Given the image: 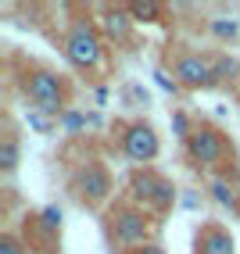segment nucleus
Listing matches in <instances>:
<instances>
[{
	"instance_id": "16",
	"label": "nucleus",
	"mask_w": 240,
	"mask_h": 254,
	"mask_svg": "<svg viewBox=\"0 0 240 254\" xmlns=\"http://www.w3.org/2000/svg\"><path fill=\"white\" fill-rule=\"evenodd\" d=\"M172 129H176V136L186 143V140H190V132H194L197 126L190 122V115H186V111H172Z\"/></svg>"
},
{
	"instance_id": "20",
	"label": "nucleus",
	"mask_w": 240,
	"mask_h": 254,
	"mask_svg": "<svg viewBox=\"0 0 240 254\" xmlns=\"http://www.w3.org/2000/svg\"><path fill=\"white\" fill-rule=\"evenodd\" d=\"M58 118H50V115H43V111H29V126L32 129H40V132H50V126H54Z\"/></svg>"
},
{
	"instance_id": "15",
	"label": "nucleus",
	"mask_w": 240,
	"mask_h": 254,
	"mask_svg": "<svg viewBox=\"0 0 240 254\" xmlns=\"http://www.w3.org/2000/svg\"><path fill=\"white\" fill-rule=\"evenodd\" d=\"M208 32L219 36V40H233L237 32H240V25H237V18H212L208 22Z\"/></svg>"
},
{
	"instance_id": "14",
	"label": "nucleus",
	"mask_w": 240,
	"mask_h": 254,
	"mask_svg": "<svg viewBox=\"0 0 240 254\" xmlns=\"http://www.w3.org/2000/svg\"><path fill=\"white\" fill-rule=\"evenodd\" d=\"M58 122H61V129L65 132H72V136H79V132L82 129H86V115H82V111H76V108H68L61 118H58Z\"/></svg>"
},
{
	"instance_id": "5",
	"label": "nucleus",
	"mask_w": 240,
	"mask_h": 254,
	"mask_svg": "<svg viewBox=\"0 0 240 254\" xmlns=\"http://www.w3.org/2000/svg\"><path fill=\"white\" fill-rule=\"evenodd\" d=\"M108 218H111V222H108L111 240L118 247L136 251V247H144V244H154L151 236H154V229H158V218H154L151 211L136 208V204H115Z\"/></svg>"
},
{
	"instance_id": "10",
	"label": "nucleus",
	"mask_w": 240,
	"mask_h": 254,
	"mask_svg": "<svg viewBox=\"0 0 240 254\" xmlns=\"http://www.w3.org/2000/svg\"><path fill=\"white\" fill-rule=\"evenodd\" d=\"M133 11L122 7V4H108L104 11H100V32H104V40H115V43H126L133 36Z\"/></svg>"
},
{
	"instance_id": "19",
	"label": "nucleus",
	"mask_w": 240,
	"mask_h": 254,
	"mask_svg": "<svg viewBox=\"0 0 240 254\" xmlns=\"http://www.w3.org/2000/svg\"><path fill=\"white\" fill-rule=\"evenodd\" d=\"M40 226L50 229V233L61 229V208H43V211H40Z\"/></svg>"
},
{
	"instance_id": "21",
	"label": "nucleus",
	"mask_w": 240,
	"mask_h": 254,
	"mask_svg": "<svg viewBox=\"0 0 240 254\" xmlns=\"http://www.w3.org/2000/svg\"><path fill=\"white\" fill-rule=\"evenodd\" d=\"M154 79H158V86H161V90H168V93H176V86H179V82H176V79H168V75H165L161 68L154 72Z\"/></svg>"
},
{
	"instance_id": "1",
	"label": "nucleus",
	"mask_w": 240,
	"mask_h": 254,
	"mask_svg": "<svg viewBox=\"0 0 240 254\" xmlns=\"http://www.w3.org/2000/svg\"><path fill=\"white\" fill-rule=\"evenodd\" d=\"M22 90L32 100V111H43L50 118H61L72 108V86H68V79L58 75L54 68H43V64H29L25 68Z\"/></svg>"
},
{
	"instance_id": "17",
	"label": "nucleus",
	"mask_w": 240,
	"mask_h": 254,
	"mask_svg": "<svg viewBox=\"0 0 240 254\" xmlns=\"http://www.w3.org/2000/svg\"><path fill=\"white\" fill-rule=\"evenodd\" d=\"M237 72H240V61H233V58H215V79H219V82L237 79Z\"/></svg>"
},
{
	"instance_id": "13",
	"label": "nucleus",
	"mask_w": 240,
	"mask_h": 254,
	"mask_svg": "<svg viewBox=\"0 0 240 254\" xmlns=\"http://www.w3.org/2000/svg\"><path fill=\"white\" fill-rule=\"evenodd\" d=\"M136 22H165V7L154 4V0H140V4H129Z\"/></svg>"
},
{
	"instance_id": "2",
	"label": "nucleus",
	"mask_w": 240,
	"mask_h": 254,
	"mask_svg": "<svg viewBox=\"0 0 240 254\" xmlns=\"http://www.w3.org/2000/svg\"><path fill=\"white\" fill-rule=\"evenodd\" d=\"M186 161L204 172H230L233 168V140L212 122H197V129L190 132V140L183 143Z\"/></svg>"
},
{
	"instance_id": "12",
	"label": "nucleus",
	"mask_w": 240,
	"mask_h": 254,
	"mask_svg": "<svg viewBox=\"0 0 240 254\" xmlns=\"http://www.w3.org/2000/svg\"><path fill=\"white\" fill-rule=\"evenodd\" d=\"M22 161V143H18V132H4L0 136V172H14Z\"/></svg>"
},
{
	"instance_id": "3",
	"label": "nucleus",
	"mask_w": 240,
	"mask_h": 254,
	"mask_svg": "<svg viewBox=\"0 0 240 254\" xmlns=\"http://www.w3.org/2000/svg\"><path fill=\"white\" fill-rule=\"evenodd\" d=\"M61 50H65V58L76 72L93 75L100 68V61H104V32H100V25L93 18L79 14V18H72V25L65 32Z\"/></svg>"
},
{
	"instance_id": "6",
	"label": "nucleus",
	"mask_w": 240,
	"mask_h": 254,
	"mask_svg": "<svg viewBox=\"0 0 240 254\" xmlns=\"http://www.w3.org/2000/svg\"><path fill=\"white\" fill-rule=\"evenodd\" d=\"M68 190L76 193V200H79L82 208H100V204H108V197H111V190H115V183H111L108 165L93 158V161H82V165H79V172L72 176Z\"/></svg>"
},
{
	"instance_id": "4",
	"label": "nucleus",
	"mask_w": 240,
	"mask_h": 254,
	"mask_svg": "<svg viewBox=\"0 0 240 254\" xmlns=\"http://www.w3.org/2000/svg\"><path fill=\"white\" fill-rule=\"evenodd\" d=\"M129 200L136 208H144L151 215H168L176 204V186L168 176H161L158 168H133L129 172Z\"/></svg>"
},
{
	"instance_id": "8",
	"label": "nucleus",
	"mask_w": 240,
	"mask_h": 254,
	"mask_svg": "<svg viewBox=\"0 0 240 254\" xmlns=\"http://www.w3.org/2000/svg\"><path fill=\"white\" fill-rule=\"evenodd\" d=\"M172 79L186 90H208L215 86V58H204V54H176L172 58Z\"/></svg>"
},
{
	"instance_id": "7",
	"label": "nucleus",
	"mask_w": 240,
	"mask_h": 254,
	"mask_svg": "<svg viewBox=\"0 0 240 254\" xmlns=\"http://www.w3.org/2000/svg\"><path fill=\"white\" fill-rule=\"evenodd\" d=\"M118 147L122 154L136 165V168H147L154 158L161 154V136L147 118H133V122L122 126V136H118Z\"/></svg>"
},
{
	"instance_id": "9",
	"label": "nucleus",
	"mask_w": 240,
	"mask_h": 254,
	"mask_svg": "<svg viewBox=\"0 0 240 254\" xmlns=\"http://www.w3.org/2000/svg\"><path fill=\"white\" fill-rule=\"evenodd\" d=\"M194 254H237V240L226 226L219 222H204L194 233Z\"/></svg>"
},
{
	"instance_id": "18",
	"label": "nucleus",
	"mask_w": 240,
	"mask_h": 254,
	"mask_svg": "<svg viewBox=\"0 0 240 254\" xmlns=\"http://www.w3.org/2000/svg\"><path fill=\"white\" fill-rule=\"evenodd\" d=\"M0 254H29V247L14 233H4V236H0Z\"/></svg>"
},
{
	"instance_id": "22",
	"label": "nucleus",
	"mask_w": 240,
	"mask_h": 254,
	"mask_svg": "<svg viewBox=\"0 0 240 254\" xmlns=\"http://www.w3.org/2000/svg\"><path fill=\"white\" fill-rule=\"evenodd\" d=\"M126 254H165L161 244H144V247H136V251H126Z\"/></svg>"
},
{
	"instance_id": "11",
	"label": "nucleus",
	"mask_w": 240,
	"mask_h": 254,
	"mask_svg": "<svg viewBox=\"0 0 240 254\" xmlns=\"http://www.w3.org/2000/svg\"><path fill=\"white\" fill-rule=\"evenodd\" d=\"M208 190H212V200H215V204L230 208V211H240V190H237V186H233L226 176H215Z\"/></svg>"
}]
</instances>
